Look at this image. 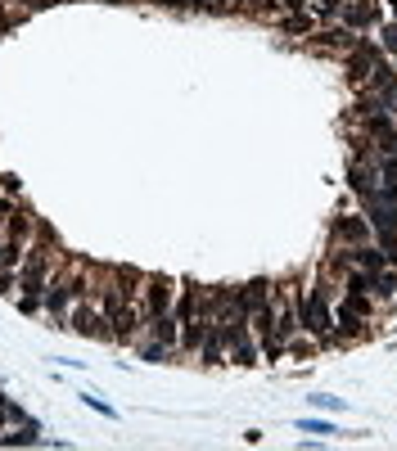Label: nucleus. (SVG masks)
<instances>
[{
	"label": "nucleus",
	"instance_id": "nucleus-13",
	"mask_svg": "<svg viewBox=\"0 0 397 451\" xmlns=\"http://www.w3.org/2000/svg\"><path fill=\"white\" fill-rule=\"evenodd\" d=\"M230 356H235L239 365H258V348L248 343V334H235V339H230Z\"/></svg>",
	"mask_w": 397,
	"mask_h": 451
},
{
	"label": "nucleus",
	"instance_id": "nucleus-19",
	"mask_svg": "<svg viewBox=\"0 0 397 451\" xmlns=\"http://www.w3.org/2000/svg\"><path fill=\"white\" fill-rule=\"evenodd\" d=\"M379 181H397V149L384 154V162H379Z\"/></svg>",
	"mask_w": 397,
	"mask_h": 451
},
{
	"label": "nucleus",
	"instance_id": "nucleus-2",
	"mask_svg": "<svg viewBox=\"0 0 397 451\" xmlns=\"http://www.w3.org/2000/svg\"><path fill=\"white\" fill-rule=\"evenodd\" d=\"M365 217H370V230H393L397 235V204H388L379 194H365Z\"/></svg>",
	"mask_w": 397,
	"mask_h": 451
},
{
	"label": "nucleus",
	"instance_id": "nucleus-10",
	"mask_svg": "<svg viewBox=\"0 0 397 451\" xmlns=\"http://www.w3.org/2000/svg\"><path fill=\"white\" fill-rule=\"evenodd\" d=\"M221 343H226V330L221 325H208V334H204V361L208 365H221Z\"/></svg>",
	"mask_w": 397,
	"mask_h": 451
},
{
	"label": "nucleus",
	"instance_id": "nucleus-8",
	"mask_svg": "<svg viewBox=\"0 0 397 451\" xmlns=\"http://www.w3.org/2000/svg\"><path fill=\"white\" fill-rule=\"evenodd\" d=\"M267 289H271L267 280H253V284H248V289H244V293L235 298V307H239L244 316H253V312L262 307V302H267Z\"/></svg>",
	"mask_w": 397,
	"mask_h": 451
},
{
	"label": "nucleus",
	"instance_id": "nucleus-6",
	"mask_svg": "<svg viewBox=\"0 0 397 451\" xmlns=\"http://www.w3.org/2000/svg\"><path fill=\"white\" fill-rule=\"evenodd\" d=\"M104 325H108V316L95 312V307H82V312L73 316V330L86 334V339H99V334H104Z\"/></svg>",
	"mask_w": 397,
	"mask_h": 451
},
{
	"label": "nucleus",
	"instance_id": "nucleus-28",
	"mask_svg": "<svg viewBox=\"0 0 397 451\" xmlns=\"http://www.w3.org/2000/svg\"><path fill=\"white\" fill-rule=\"evenodd\" d=\"M23 5H32V10H45V5H50V0H23Z\"/></svg>",
	"mask_w": 397,
	"mask_h": 451
},
{
	"label": "nucleus",
	"instance_id": "nucleus-23",
	"mask_svg": "<svg viewBox=\"0 0 397 451\" xmlns=\"http://www.w3.org/2000/svg\"><path fill=\"white\" fill-rule=\"evenodd\" d=\"M167 352H172V348H167V343H158V339H154V343L145 348V361H163V356H167Z\"/></svg>",
	"mask_w": 397,
	"mask_h": 451
},
{
	"label": "nucleus",
	"instance_id": "nucleus-12",
	"mask_svg": "<svg viewBox=\"0 0 397 451\" xmlns=\"http://www.w3.org/2000/svg\"><path fill=\"white\" fill-rule=\"evenodd\" d=\"M348 181H352V190L361 194V199H365V194H375V172H370L365 162H357L352 172H348Z\"/></svg>",
	"mask_w": 397,
	"mask_h": 451
},
{
	"label": "nucleus",
	"instance_id": "nucleus-20",
	"mask_svg": "<svg viewBox=\"0 0 397 451\" xmlns=\"http://www.w3.org/2000/svg\"><path fill=\"white\" fill-rule=\"evenodd\" d=\"M82 402H86V406H91V411H99V415H108V419H118V411L108 406V402H104V398H95V393H86V398H82Z\"/></svg>",
	"mask_w": 397,
	"mask_h": 451
},
{
	"label": "nucleus",
	"instance_id": "nucleus-1",
	"mask_svg": "<svg viewBox=\"0 0 397 451\" xmlns=\"http://www.w3.org/2000/svg\"><path fill=\"white\" fill-rule=\"evenodd\" d=\"M375 64H379V45H370V41H357L352 50H348V77H352V86H361L365 77L375 73Z\"/></svg>",
	"mask_w": 397,
	"mask_h": 451
},
{
	"label": "nucleus",
	"instance_id": "nucleus-18",
	"mask_svg": "<svg viewBox=\"0 0 397 451\" xmlns=\"http://www.w3.org/2000/svg\"><path fill=\"white\" fill-rule=\"evenodd\" d=\"M321 41H325V45H357V36L348 32V27H334V32H325Z\"/></svg>",
	"mask_w": 397,
	"mask_h": 451
},
{
	"label": "nucleus",
	"instance_id": "nucleus-33",
	"mask_svg": "<svg viewBox=\"0 0 397 451\" xmlns=\"http://www.w3.org/2000/svg\"><path fill=\"white\" fill-rule=\"evenodd\" d=\"M158 5H181V0H158Z\"/></svg>",
	"mask_w": 397,
	"mask_h": 451
},
{
	"label": "nucleus",
	"instance_id": "nucleus-25",
	"mask_svg": "<svg viewBox=\"0 0 397 451\" xmlns=\"http://www.w3.org/2000/svg\"><path fill=\"white\" fill-rule=\"evenodd\" d=\"M348 307H352L357 316H365V298H361V293H348Z\"/></svg>",
	"mask_w": 397,
	"mask_h": 451
},
{
	"label": "nucleus",
	"instance_id": "nucleus-30",
	"mask_svg": "<svg viewBox=\"0 0 397 451\" xmlns=\"http://www.w3.org/2000/svg\"><path fill=\"white\" fill-rule=\"evenodd\" d=\"M285 5H293V10H302V5H307V0H285Z\"/></svg>",
	"mask_w": 397,
	"mask_h": 451
},
{
	"label": "nucleus",
	"instance_id": "nucleus-29",
	"mask_svg": "<svg viewBox=\"0 0 397 451\" xmlns=\"http://www.w3.org/2000/svg\"><path fill=\"white\" fill-rule=\"evenodd\" d=\"M334 5H339V0H321V10H325V14H334Z\"/></svg>",
	"mask_w": 397,
	"mask_h": 451
},
{
	"label": "nucleus",
	"instance_id": "nucleus-26",
	"mask_svg": "<svg viewBox=\"0 0 397 451\" xmlns=\"http://www.w3.org/2000/svg\"><path fill=\"white\" fill-rule=\"evenodd\" d=\"M311 402H316V406H325V411H339V406H344V398H311Z\"/></svg>",
	"mask_w": 397,
	"mask_h": 451
},
{
	"label": "nucleus",
	"instance_id": "nucleus-11",
	"mask_svg": "<svg viewBox=\"0 0 397 451\" xmlns=\"http://www.w3.org/2000/svg\"><path fill=\"white\" fill-rule=\"evenodd\" d=\"M365 23H375V5L370 0H357L344 10V27H365Z\"/></svg>",
	"mask_w": 397,
	"mask_h": 451
},
{
	"label": "nucleus",
	"instance_id": "nucleus-27",
	"mask_svg": "<svg viewBox=\"0 0 397 451\" xmlns=\"http://www.w3.org/2000/svg\"><path fill=\"white\" fill-rule=\"evenodd\" d=\"M384 41H388V50H397V27H388V32H384Z\"/></svg>",
	"mask_w": 397,
	"mask_h": 451
},
{
	"label": "nucleus",
	"instance_id": "nucleus-14",
	"mask_svg": "<svg viewBox=\"0 0 397 451\" xmlns=\"http://www.w3.org/2000/svg\"><path fill=\"white\" fill-rule=\"evenodd\" d=\"M344 239H365V230H370V221H357V217H339V226H334Z\"/></svg>",
	"mask_w": 397,
	"mask_h": 451
},
{
	"label": "nucleus",
	"instance_id": "nucleus-17",
	"mask_svg": "<svg viewBox=\"0 0 397 451\" xmlns=\"http://www.w3.org/2000/svg\"><path fill=\"white\" fill-rule=\"evenodd\" d=\"M32 442H41V438H36V429L27 424L23 433H5V438H0V447H32Z\"/></svg>",
	"mask_w": 397,
	"mask_h": 451
},
{
	"label": "nucleus",
	"instance_id": "nucleus-24",
	"mask_svg": "<svg viewBox=\"0 0 397 451\" xmlns=\"http://www.w3.org/2000/svg\"><path fill=\"white\" fill-rule=\"evenodd\" d=\"M285 27H289V32H311V19H307V14H298V19H289Z\"/></svg>",
	"mask_w": 397,
	"mask_h": 451
},
{
	"label": "nucleus",
	"instance_id": "nucleus-4",
	"mask_svg": "<svg viewBox=\"0 0 397 451\" xmlns=\"http://www.w3.org/2000/svg\"><path fill=\"white\" fill-rule=\"evenodd\" d=\"M45 262H50V253H45V248H32V258L23 267V289L32 293V298L45 289Z\"/></svg>",
	"mask_w": 397,
	"mask_h": 451
},
{
	"label": "nucleus",
	"instance_id": "nucleus-22",
	"mask_svg": "<svg viewBox=\"0 0 397 451\" xmlns=\"http://www.w3.org/2000/svg\"><path fill=\"white\" fill-rule=\"evenodd\" d=\"M298 429L302 433H321L325 438V433H334V424H325V419H298Z\"/></svg>",
	"mask_w": 397,
	"mask_h": 451
},
{
	"label": "nucleus",
	"instance_id": "nucleus-32",
	"mask_svg": "<svg viewBox=\"0 0 397 451\" xmlns=\"http://www.w3.org/2000/svg\"><path fill=\"white\" fill-rule=\"evenodd\" d=\"M0 406H10V398H5V393H0Z\"/></svg>",
	"mask_w": 397,
	"mask_h": 451
},
{
	"label": "nucleus",
	"instance_id": "nucleus-3",
	"mask_svg": "<svg viewBox=\"0 0 397 451\" xmlns=\"http://www.w3.org/2000/svg\"><path fill=\"white\" fill-rule=\"evenodd\" d=\"M298 316H302V325H311V330H321V334H325V330L334 325L330 307H325V293H311V298H302Z\"/></svg>",
	"mask_w": 397,
	"mask_h": 451
},
{
	"label": "nucleus",
	"instance_id": "nucleus-5",
	"mask_svg": "<svg viewBox=\"0 0 397 451\" xmlns=\"http://www.w3.org/2000/svg\"><path fill=\"white\" fill-rule=\"evenodd\" d=\"M370 140L379 145V154H393V149H397V131H393V122H388L384 108H375V113H370Z\"/></svg>",
	"mask_w": 397,
	"mask_h": 451
},
{
	"label": "nucleus",
	"instance_id": "nucleus-21",
	"mask_svg": "<svg viewBox=\"0 0 397 451\" xmlns=\"http://www.w3.org/2000/svg\"><path fill=\"white\" fill-rule=\"evenodd\" d=\"M334 325H344V334H357V330H361V325H357V312H352V307H344V312L334 316Z\"/></svg>",
	"mask_w": 397,
	"mask_h": 451
},
{
	"label": "nucleus",
	"instance_id": "nucleus-31",
	"mask_svg": "<svg viewBox=\"0 0 397 451\" xmlns=\"http://www.w3.org/2000/svg\"><path fill=\"white\" fill-rule=\"evenodd\" d=\"M5 419H10V406H0V424H5Z\"/></svg>",
	"mask_w": 397,
	"mask_h": 451
},
{
	"label": "nucleus",
	"instance_id": "nucleus-15",
	"mask_svg": "<svg viewBox=\"0 0 397 451\" xmlns=\"http://www.w3.org/2000/svg\"><path fill=\"white\" fill-rule=\"evenodd\" d=\"M68 298H77V293L64 289V284H50V293H45V307H50V312H68Z\"/></svg>",
	"mask_w": 397,
	"mask_h": 451
},
{
	"label": "nucleus",
	"instance_id": "nucleus-7",
	"mask_svg": "<svg viewBox=\"0 0 397 451\" xmlns=\"http://www.w3.org/2000/svg\"><path fill=\"white\" fill-rule=\"evenodd\" d=\"M145 298H149V316L167 312V307H172V284H167V280H158V276H154L149 284H145Z\"/></svg>",
	"mask_w": 397,
	"mask_h": 451
},
{
	"label": "nucleus",
	"instance_id": "nucleus-9",
	"mask_svg": "<svg viewBox=\"0 0 397 451\" xmlns=\"http://www.w3.org/2000/svg\"><path fill=\"white\" fill-rule=\"evenodd\" d=\"M176 316H167V312H158V316H149V330H154V339H158V343H167L172 348L176 343Z\"/></svg>",
	"mask_w": 397,
	"mask_h": 451
},
{
	"label": "nucleus",
	"instance_id": "nucleus-16",
	"mask_svg": "<svg viewBox=\"0 0 397 451\" xmlns=\"http://www.w3.org/2000/svg\"><path fill=\"white\" fill-rule=\"evenodd\" d=\"M352 262H361L365 271H384L388 267V258H379L375 248H352Z\"/></svg>",
	"mask_w": 397,
	"mask_h": 451
}]
</instances>
